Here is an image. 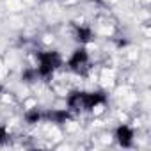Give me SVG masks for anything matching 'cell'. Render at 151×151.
I'll return each mask as SVG.
<instances>
[{
  "mask_svg": "<svg viewBox=\"0 0 151 151\" xmlns=\"http://www.w3.org/2000/svg\"><path fill=\"white\" fill-rule=\"evenodd\" d=\"M37 60H39V66L36 69H37L39 78H43V80H50L53 77V73L62 66V57L55 50H52V52H39L37 53Z\"/></svg>",
  "mask_w": 151,
  "mask_h": 151,
  "instance_id": "6da1fadb",
  "label": "cell"
},
{
  "mask_svg": "<svg viewBox=\"0 0 151 151\" xmlns=\"http://www.w3.org/2000/svg\"><path fill=\"white\" fill-rule=\"evenodd\" d=\"M68 68L73 73L82 75V77H86V75H87V71L91 69V60H89V53H87V50L84 46L82 48H77V50L73 52V55L68 60Z\"/></svg>",
  "mask_w": 151,
  "mask_h": 151,
  "instance_id": "7a4b0ae2",
  "label": "cell"
},
{
  "mask_svg": "<svg viewBox=\"0 0 151 151\" xmlns=\"http://www.w3.org/2000/svg\"><path fill=\"white\" fill-rule=\"evenodd\" d=\"M107 103L105 93H84L82 91V110H93L98 105Z\"/></svg>",
  "mask_w": 151,
  "mask_h": 151,
  "instance_id": "3957f363",
  "label": "cell"
},
{
  "mask_svg": "<svg viewBox=\"0 0 151 151\" xmlns=\"http://www.w3.org/2000/svg\"><path fill=\"white\" fill-rule=\"evenodd\" d=\"M73 116L68 109H55V110H46L43 112V121L48 123H55V124H62L66 121H69Z\"/></svg>",
  "mask_w": 151,
  "mask_h": 151,
  "instance_id": "277c9868",
  "label": "cell"
},
{
  "mask_svg": "<svg viewBox=\"0 0 151 151\" xmlns=\"http://www.w3.org/2000/svg\"><path fill=\"white\" fill-rule=\"evenodd\" d=\"M116 139L123 147H132L133 146V130L128 124H121L116 130Z\"/></svg>",
  "mask_w": 151,
  "mask_h": 151,
  "instance_id": "5b68a950",
  "label": "cell"
},
{
  "mask_svg": "<svg viewBox=\"0 0 151 151\" xmlns=\"http://www.w3.org/2000/svg\"><path fill=\"white\" fill-rule=\"evenodd\" d=\"M68 110L69 112H82V91H73L68 96Z\"/></svg>",
  "mask_w": 151,
  "mask_h": 151,
  "instance_id": "8992f818",
  "label": "cell"
},
{
  "mask_svg": "<svg viewBox=\"0 0 151 151\" xmlns=\"http://www.w3.org/2000/svg\"><path fill=\"white\" fill-rule=\"evenodd\" d=\"M75 39L82 45H87L93 39V30L89 27H77V34H75Z\"/></svg>",
  "mask_w": 151,
  "mask_h": 151,
  "instance_id": "52a82bcc",
  "label": "cell"
},
{
  "mask_svg": "<svg viewBox=\"0 0 151 151\" xmlns=\"http://www.w3.org/2000/svg\"><path fill=\"white\" fill-rule=\"evenodd\" d=\"M25 121L29 124H37L43 121V110L41 109H30L25 112Z\"/></svg>",
  "mask_w": 151,
  "mask_h": 151,
  "instance_id": "ba28073f",
  "label": "cell"
},
{
  "mask_svg": "<svg viewBox=\"0 0 151 151\" xmlns=\"http://www.w3.org/2000/svg\"><path fill=\"white\" fill-rule=\"evenodd\" d=\"M37 77H39V75H37V69H34V68H29V69H25L23 73H22V80L23 82H36L37 80Z\"/></svg>",
  "mask_w": 151,
  "mask_h": 151,
  "instance_id": "9c48e42d",
  "label": "cell"
},
{
  "mask_svg": "<svg viewBox=\"0 0 151 151\" xmlns=\"http://www.w3.org/2000/svg\"><path fill=\"white\" fill-rule=\"evenodd\" d=\"M9 132H7V128L4 126V124H0V146H4V144H7L9 142Z\"/></svg>",
  "mask_w": 151,
  "mask_h": 151,
  "instance_id": "30bf717a",
  "label": "cell"
},
{
  "mask_svg": "<svg viewBox=\"0 0 151 151\" xmlns=\"http://www.w3.org/2000/svg\"><path fill=\"white\" fill-rule=\"evenodd\" d=\"M94 2H101V0H94Z\"/></svg>",
  "mask_w": 151,
  "mask_h": 151,
  "instance_id": "8fae6325",
  "label": "cell"
},
{
  "mask_svg": "<svg viewBox=\"0 0 151 151\" xmlns=\"http://www.w3.org/2000/svg\"><path fill=\"white\" fill-rule=\"evenodd\" d=\"M0 93H2V86H0Z\"/></svg>",
  "mask_w": 151,
  "mask_h": 151,
  "instance_id": "7c38bea8",
  "label": "cell"
}]
</instances>
